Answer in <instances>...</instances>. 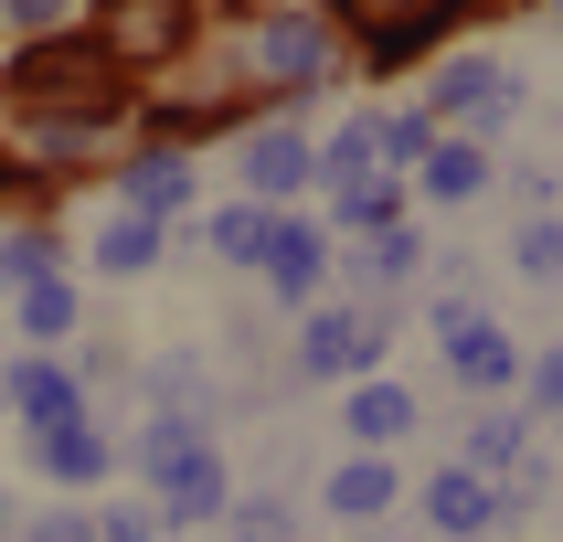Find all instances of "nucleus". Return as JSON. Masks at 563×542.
<instances>
[{"label":"nucleus","mask_w":563,"mask_h":542,"mask_svg":"<svg viewBox=\"0 0 563 542\" xmlns=\"http://www.w3.org/2000/svg\"><path fill=\"white\" fill-rule=\"evenodd\" d=\"M11 86H22V96H107V64H75V43H54V54H22V64H11Z\"/></svg>","instance_id":"obj_1"}]
</instances>
